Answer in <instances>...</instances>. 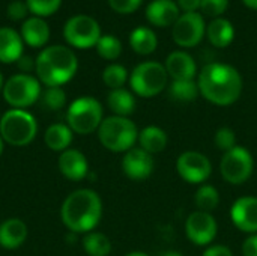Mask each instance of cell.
Listing matches in <instances>:
<instances>
[{"label": "cell", "instance_id": "cell-1", "mask_svg": "<svg viewBox=\"0 0 257 256\" xmlns=\"http://www.w3.org/2000/svg\"><path fill=\"white\" fill-rule=\"evenodd\" d=\"M199 92L215 106H230L241 97L242 78L236 68L227 63H209L199 74Z\"/></svg>", "mask_w": 257, "mask_h": 256}, {"label": "cell", "instance_id": "cell-2", "mask_svg": "<svg viewBox=\"0 0 257 256\" xmlns=\"http://www.w3.org/2000/svg\"><path fill=\"white\" fill-rule=\"evenodd\" d=\"M102 216V202L96 192L78 189L68 195L60 208L63 225L75 234L90 232L96 228Z\"/></svg>", "mask_w": 257, "mask_h": 256}, {"label": "cell", "instance_id": "cell-3", "mask_svg": "<svg viewBox=\"0 0 257 256\" xmlns=\"http://www.w3.org/2000/svg\"><path fill=\"white\" fill-rule=\"evenodd\" d=\"M78 69L75 53L65 45H48L35 59L36 78L47 88L68 83Z\"/></svg>", "mask_w": 257, "mask_h": 256}, {"label": "cell", "instance_id": "cell-4", "mask_svg": "<svg viewBox=\"0 0 257 256\" xmlns=\"http://www.w3.org/2000/svg\"><path fill=\"white\" fill-rule=\"evenodd\" d=\"M98 139L111 152H126L139 140V131L130 118L114 115L102 119L98 128Z\"/></svg>", "mask_w": 257, "mask_h": 256}, {"label": "cell", "instance_id": "cell-5", "mask_svg": "<svg viewBox=\"0 0 257 256\" xmlns=\"http://www.w3.org/2000/svg\"><path fill=\"white\" fill-rule=\"evenodd\" d=\"M38 122L32 113L23 109H9L0 119V136L12 146H26L33 142Z\"/></svg>", "mask_w": 257, "mask_h": 256}, {"label": "cell", "instance_id": "cell-6", "mask_svg": "<svg viewBox=\"0 0 257 256\" xmlns=\"http://www.w3.org/2000/svg\"><path fill=\"white\" fill-rule=\"evenodd\" d=\"M102 119V106L93 97H80L74 100L66 112V125L77 134H90L98 131Z\"/></svg>", "mask_w": 257, "mask_h": 256}, {"label": "cell", "instance_id": "cell-7", "mask_svg": "<svg viewBox=\"0 0 257 256\" xmlns=\"http://www.w3.org/2000/svg\"><path fill=\"white\" fill-rule=\"evenodd\" d=\"M169 74L166 66L155 60H148L139 63L130 77L131 89L143 98H151L158 95L167 86Z\"/></svg>", "mask_w": 257, "mask_h": 256}, {"label": "cell", "instance_id": "cell-8", "mask_svg": "<svg viewBox=\"0 0 257 256\" xmlns=\"http://www.w3.org/2000/svg\"><path fill=\"white\" fill-rule=\"evenodd\" d=\"M2 94L12 109L24 110L41 98V81L30 74H15L5 81Z\"/></svg>", "mask_w": 257, "mask_h": 256}, {"label": "cell", "instance_id": "cell-9", "mask_svg": "<svg viewBox=\"0 0 257 256\" xmlns=\"http://www.w3.org/2000/svg\"><path fill=\"white\" fill-rule=\"evenodd\" d=\"M101 36L98 21L84 14L71 17L63 26V38L74 48L86 50L96 47Z\"/></svg>", "mask_w": 257, "mask_h": 256}, {"label": "cell", "instance_id": "cell-10", "mask_svg": "<svg viewBox=\"0 0 257 256\" xmlns=\"http://www.w3.org/2000/svg\"><path fill=\"white\" fill-rule=\"evenodd\" d=\"M254 169V161L248 149L242 146H235L233 149L224 152L221 163H220V172L221 177L233 186H239L245 183Z\"/></svg>", "mask_w": 257, "mask_h": 256}, {"label": "cell", "instance_id": "cell-11", "mask_svg": "<svg viewBox=\"0 0 257 256\" xmlns=\"http://www.w3.org/2000/svg\"><path fill=\"white\" fill-rule=\"evenodd\" d=\"M206 33L205 20L199 12L182 14L173 24L172 38L173 41L184 48L196 47Z\"/></svg>", "mask_w": 257, "mask_h": 256}, {"label": "cell", "instance_id": "cell-12", "mask_svg": "<svg viewBox=\"0 0 257 256\" xmlns=\"http://www.w3.org/2000/svg\"><path fill=\"white\" fill-rule=\"evenodd\" d=\"M178 174L182 180L190 184L205 183L212 174V164L209 158L197 151H185L178 157L176 161Z\"/></svg>", "mask_w": 257, "mask_h": 256}, {"label": "cell", "instance_id": "cell-13", "mask_svg": "<svg viewBox=\"0 0 257 256\" xmlns=\"http://www.w3.org/2000/svg\"><path fill=\"white\" fill-rule=\"evenodd\" d=\"M185 232L188 240L196 246H206L212 243L217 235V222L211 213L194 211L185 222Z\"/></svg>", "mask_w": 257, "mask_h": 256}, {"label": "cell", "instance_id": "cell-14", "mask_svg": "<svg viewBox=\"0 0 257 256\" xmlns=\"http://www.w3.org/2000/svg\"><path fill=\"white\" fill-rule=\"evenodd\" d=\"M155 161L152 158V154L146 152L142 148H131L125 152L122 158V170L123 174L134 181H142L151 177L154 172Z\"/></svg>", "mask_w": 257, "mask_h": 256}, {"label": "cell", "instance_id": "cell-15", "mask_svg": "<svg viewBox=\"0 0 257 256\" xmlns=\"http://www.w3.org/2000/svg\"><path fill=\"white\" fill-rule=\"evenodd\" d=\"M233 225L247 234H257V198L244 196L233 202L230 208Z\"/></svg>", "mask_w": 257, "mask_h": 256}, {"label": "cell", "instance_id": "cell-16", "mask_svg": "<svg viewBox=\"0 0 257 256\" xmlns=\"http://www.w3.org/2000/svg\"><path fill=\"white\" fill-rule=\"evenodd\" d=\"M57 164L62 175L71 181H81L89 174V163L86 160V155L78 149L69 148L60 152Z\"/></svg>", "mask_w": 257, "mask_h": 256}, {"label": "cell", "instance_id": "cell-17", "mask_svg": "<svg viewBox=\"0 0 257 256\" xmlns=\"http://www.w3.org/2000/svg\"><path fill=\"white\" fill-rule=\"evenodd\" d=\"M20 35L23 38V42L29 47L42 48L50 39V26L44 18L32 15L23 21Z\"/></svg>", "mask_w": 257, "mask_h": 256}, {"label": "cell", "instance_id": "cell-18", "mask_svg": "<svg viewBox=\"0 0 257 256\" xmlns=\"http://www.w3.org/2000/svg\"><path fill=\"white\" fill-rule=\"evenodd\" d=\"M179 8L173 0H154L146 8V18L157 27H169L181 17Z\"/></svg>", "mask_w": 257, "mask_h": 256}, {"label": "cell", "instance_id": "cell-19", "mask_svg": "<svg viewBox=\"0 0 257 256\" xmlns=\"http://www.w3.org/2000/svg\"><path fill=\"white\" fill-rule=\"evenodd\" d=\"M24 42L20 35L12 27H0V62L14 63L24 53Z\"/></svg>", "mask_w": 257, "mask_h": 256}, {"label": "cell", "instance_id": "cell-20", "mask_svg": "<svg viewBox=\"0 0 257 256\" xmlns=\"http://www.w3.org/2000/svg\"><path fill=\"white\" fill-rule=\"evenodd\" d=\"M166 71L173 80H194L196 62L185 51H173L166 59Z\"/></svg>", "mask_w": 257, "mask_h": 256}, {"label": "cell", "instance_id": "cell-21", "mask_svg": "<svg viewBox=\"0 0 257 256\" xmlns=\"http://www.w3.org/2000/svg\"><path fill=\"white\" fill-rule=\"evenodd\" d=\"M27 238V226L23 220L12 217L0 223V246L8 250L18 249Z\"/></svg>", "mask_w": 257, "mask_h": 256}, {"label": "cell", "instance_id": "cell-22", "mask_svg": "<svg viewBox=\"0 0 257 256\" xmlns=\"http://www.w3.org/2000/svg\"><path fill=\"white\" fill-rule=\"evenodd\" d=\"M206 36L214 47L224 48L230 45L235 38V27L226 18H214L206 27Z\"/></svg>", "mask_w": 257, "mask_h": 256}, {"label": "cell", "instance_id": "cell-23", "mask_svg": "<svg viewBox=\"0 0 257 256\" xmlns=\"http://www.w3.org/2000/svg\"><path fill=\"white\" fill-rule=\"evenodd\" d=\"M44 140L51 151L63 152L69 149L72 142V130L66 124H53L47 128Z\"/></svg>", "mask_w": 257, "mask_h": 256}, {"label": "cell", "instance_id": "cell-24", "mask_svg": "<svg viewBox=\"0 0 257 256\" xmlns=\"http://www.w3.org/2000/svg\"><path fill=\"white\" fill-rule=\"evenodd\" d=\"M107 104H108V109L116 116L128 118L136 109V98L130 91H126L123 88L113 89L107 95Z\"/></svg>", "mask_w": 257, "mask_h": 256}, {"label": "cell", "instance_id": "cell-25", "mask_svg": "<svg viewBox=\"0 0 257 256\" xmlns=\"http://www.w3.org/2000/svg\"><path fill=\"white\" fill-rule=\"evenodd\" d=\"M130 45L137 54L146 56V54H151L155 51V48L158 45V39H157V35L154 33V30H151L149 27L140 26L131 32Z\"/></svg>", "mask_w": 257, "mask_h": 256}, {"label": "cell", "instance_id": "cell-26", "mask_svg": "<svg viewBox=\"0 0 257 256\" xmlns=\"http://www.w3.org/2000/svg\"><path fill=\"white\" fill-rule=\"evenodd\" d=\"M139 143H140V148L145 149L146 152L157 154V152L164 151V148L167 146V134L160 127H155V125L145 127L139 133Z\"/></svg>", "mask_w": 257, "mask_h": 256}, {"label": "cell", "instance_id": "cell-27", "mask_svg": "<svg viewBox=\"0 0 257 256\" xmlns=\"http://www.w3.org/2000/svg\"><path fill=\"white\" fill-rule=\"evenodd\" d=\"M83 247L89 256H108L111 252V243L102 232L90 231L83 238Z\"/></svg>", "mask_w": 257, "mask_h": 256}, {"label": "cell", "instance_id": "cell-28", "mask_svg": "<svg viewBox=\"0 0 257 256\" xmlns=\"http://www.w3.org/2000/svg\"><path fill=\"white\" fill-rule=\"evenodd\" d=\"M169 94L178 103H191L199 95V86L194 80H173Z\"/></svg>", "mask_w": 257, "mask_h": 256}, {"label": "cell", "instance_id": "cell-29", "mask_svg": "<svg viewBox=\"0 0 257 256\" xmlns=\"http://www.w3.org/2000/svg\"><path fill=\"white\" fill-rule=\"evenodd\" d=\"M194 204L197 207L199 211H205V213H211L212 210H215L220 204V195L218 190L211 186V184H203L197 189L196 195H194Z\"/></svg>", "mask_w": 257, "mask_h": 256}, {"label": "cell", "instance_id": "cell-30", "mask_svg": "<svg viewBox=\"0 0 257 256\" xmlns=\"http://www.w3.org/2000/svg\"><path fill=\"white\" fill-rule=\"evenodd\" d=\"M126 80H128V71L125 66L119 63H111L102 71V81L111 91L123 88Z\"/></svg>", "mask_w": 257, "mask_h": 256}, {"label": "cell", "instance_id": "cell-31", "mask_svg": "<svg viewBox=\"0 0 257 256\" xmlns=\"http://www.w3.org/2000/svg\"><path fill=\"white\" fill-rule=\"evenodd\" d=\"M98 54L105 60H114L122 53V42L113 35H102L96 44Z\"/></svg>", "mask_w": 257, "mask_h": 256}, {"label": "cell", "instance_id": "cell-32", "mask_svg": "<svg viewBox=\"0 0 257 256\" xmlns=\"http://www.w3.org/2000/svg\"><path fill=\"white\" fill-rule=\"evenodd\" d=\"M26 5L29 12H32L35 17L44 18L56 14L62 5V0H26Z\"/></svg>", "mask_w": 257, "mask_h": 256}, {"label": "cell", "instance_id": "cell-33", "mask_svg": "<svg viewBox=\"0 0 257 256\" xmlns=\"http://www.w3.org/2000/svg\"><path fill=\"white\" fill-rule=\"evenodd\" d=\"M42 104L50 110H60L66 104V94L62 88H47L41 95Z\"/></svg>", "mask_w": 257, "mask_h": 256}, {"label": "cell", "instance_id": "cell-34", "mask_svg": "<svg viewBox=\"0 0 257 256\" xmlns=\"http://www.w3.org/2000/svg\"><path fill=\"white\" fill-rule=\"evenodd\" d=\"M214 142H215V146L220 149V151H230L236 146V136H235V131L229 127H221L217 130L215 133V137H214Z\"/></svg>", "mask_w": 257, "mask_h": 256}, {"label": "cell", "instance_id": "cell-35", "mask_svg": "<svg viewBox=\"0 0 257 256\" xmlns=\"http://www.w3.org/2000/svg\"><path fill=\"white\" fill-rule=\"evenodd\" d=\"M229 6V0H202L200 9L205 15L220 18Z\"/></svg>", "mask_w": 257, "mask_h": 256}, {"label": "cell", "instance_id": "cell-36", "mask_svg": "<svg viewBox=\"0 0 257 256\" xmlns=\"http://www.w3.org/2000/svg\"><path fill=\"white\" fill-rule=\"evenodd\" d=\"M27 14H29V8H27L26 2H21V0H14L6 8V15L12 21L26 20Z\"/></svg>", "mask_w": 257, "mask_h": 256}, {"label": "cell", "instance_id": "cell-37", "mask_svg": "<svg viewBox=\"0 0 257 256\" xmlns=\"http://www.w3.org/2000/svg\"><path fill=\"white\" fill-rule=\"evenodd\" d=\"M143 0H108L110 8L117 14H133L142 6Z\"/></svg>", "mask_w": 257, "mask_h": 256}, {"label": "cell", "instance_id": "cell-38", "mask_svg": "<svg viewBox=\"0 0 257 256\" xmlns=\"http://www.w3.org/2000/svg\"><path fill=\"white\" fill-rule=\"evenodd\" d=\"M242 255L257 256V234H250L242 243Z\"/></svg>", "mask_w": 257, "mask_h": 256}, {"label": "cell", "instance_id": "cell-39", "mask_svg": "<svg viewBox=\"0 0 257 256\" xmlns=\"http://www.w3.org/2000/svg\"><path fill=\"white\" fill-rule=\"evenodd\" d=\"M200 3H202V0H178L176 2L179 11H182L184 14L197 12V9H200Z\"/></svg>", "mask_w": 257, "mask_h": 256}, {"label": "cell", "instance_id": "cell-40", "mask_svg": "<svg viewBox=\"0 0 257 256\" xmlns=\"http://www.w3.org/2000/svg\"><path fill=\"white\" fill-rule=\"evenodd\" d=\"M203 256H233V253H232V250L227 246L215 244V246H209L203 252Z\"/></svg>", "mask_w": 257, "mask_h": 256}, {"label": "cell", "instance_id": "cell-41", "mask_svg": "<svg viewBox=\"0 0 257 256\" xmlns=\"http://www.w3.org/2000/svg\"><path fill=\"white\" fill-rule=\"evenodd\" d=\"M17 65H18V68L23 71V74H29L32 69H35V60H33L30 56H26V54H23V56L17 60Z\"/></svg>", "mask_w": 257, "mask_h": 256}, {"label": "cell", "instance_id": "cell-42", "mask_svg": "<svg viewBox=\"0 0 257 256\" xmlns=\"http://www.w3.org/2000/svg\"><path fill=\"white\" fill-rule=\"evenodd\" d=\"M242 3H244L245 6H248L250 9L257 11V0H242Z\"/></svg>", "mask_w": 257, "mask_h": 256}, {"label": "cell", "instance_id": "cell-43", "mask_svg": "<svg viewBox=\"0 0 257 256\" xmlns=\"http://www.w3.org/2000/svg\"><path fill=\"white\" fill-rule=\"evenodd\" d=\"M161 256H182L179 252H176V250H167V252H164Z\"/></svg>", "mask_w": 257, "mask_h": 256}, {"label": "cell", "instance_id": "cell-44", "mask_svg": "<svg viewBox=\"0 0 257 256\" xmlns=\"http://www.w3.org/2000/svg\"><path fill=\"white\" fill-rule=\"evenodd\" d=\"M125 256H149L148 253H145V252H130V253H126Z\"/></svg>", "mask_w": 257, "mask_h": 256}, {"label": "cell", "instance_id": "cell-45", "mask_svg": "<svg viewBox=\"0 0 257 256\" xmlns=\"http://www.w3.org/2000/svg\"><path fill=\"white\" fill-rule=\"evenodd\" d=\"M3 148H5V142H3V139H2V136H0V155L3 154Z\"/></svg>", "mask_w": 257, "mask_h": 256}, {"label": "cell", "instance_id": "cell-46", "mask_svg": "<svg viewBox=\"0 0 257 256\" xmlns=\"http://www.w3.org/2000/svg\"><path fill=\"white\" fill-rule=\"evenodd\" d=\"M3 86H5V81H3V75H2V72H0V92L3 91Z\"/></svg>", "mask_w": 257, "mask_h": 256}]
</instances>
